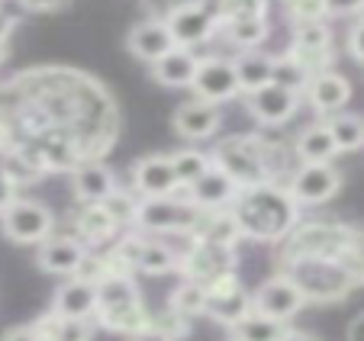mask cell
<instances>
[{"mask_svg":"<svg viewBox=\"0 0 364 341\" xmlns=\"http://www.w3.org/2000/svg\"><path fill=\"white\" fill-rule=\"evenodd\" d=\"M107 212L117 219L119 229H136V210H139V193L136 190H113L110 197L103 200Z\"/></svg>","mask_w":364,"mask_h":341,"instance_id":"8d00e7d4","label":"cell"},{"mask_svg":"<svg viewBox=\"0 0 364 341\" xmlns=\"http://www.w3.org/2000/svg\"><path fill=\"white\" fill-rule=\"evenodd\" d=\"M7 148H14V129H10L7 119H0V155Z\"/></svg>","mask_w":364,"mask_h":341,"instance_id":"681fc988","label":"cell"},{"mask_svg":"<svg viewBox=\"0 0 364 341\" xmlns=\"http://www.w3.org/2000/svg\"><path fill=\"white\" fill-rule=\"evenodd\" d=\"M7 62V39H0V65Z\"/></svg>","mask_w":364,"mask_h":341,"instance_id":"f5cc1de1","label":"cell"},{"mask_svg":"<svg viewBox=\"0 0 364 341\" xmlns=\"http://www.w3.org/2000/svg\"><path fill=\"white\" fill-rule=\"evenodd\" d=\"M348 52H351V58H355V62L364 65V20H358L355 26H351V33H348Z\"/></svg>","mask_w":364,"mask_h":341,"instance_id":"f6af8a7d","label":"cell"},{"mask_svg":"<svg viewBox=\"0 0 364 341\" xmlns=\"http://www.w3.org/2000/svg\"><path fill=\"white\" fill-rule=\"evenodd\" d=\"M187 193H191V200L197 206H203V210H229L232 200L239 197V187L232 184L229 174H223V170L213 164L197 184L187 187Z\"/></svg>","mask_w":364,"mask_h":341,"instance_id":"83f0119b","label":"cell"},{"mask_svg":"<svg viewBox=\"0 0 364 341\" xmlns=\"http://www.w3.org/2000/svg\"><path fill=\"white\" fill-rule=\"evenodd\" d=\"M239 254L235 245H220V242H203V239H191V245L181 251V280H197L203 287L216 283L223 277H232Z\"/></svg>","mask_w":364,"mask_h":341,"instance_id":"ba28073f","label":"cell"},{"mask_svg":"<svg viewBox=\"0 0 364 341\" xmlns=\"http://www.w3.org/2000/svg\"><path fill=\"white\" fill-rule=\"evenodd\" d=\"M203 206H197L187 190L168 193V197H139L136 232L145 235H191L203 219Z\"/></svg>","mask_w":364,"mask_h":341,"instance_id":"52a82bcc","label":"cell"},{"mask_svg":"<svg viewBox=\"0 0 364 341\" xmlns=\"http://www.w3.org/2000/svg\"><path fill=\"white\" fill-rule=\"evenodd\" d=\"M171 164H174V174H178V184L187 190V187H193L206 170L213 168V158L200 148H178L171 151Z\"/></svg>","mask_w":364,"mask_h":341,"instance_id":"836d02e7","label":"cell"},{"mask_svg":"<svg viewBox=\"0 0 364 341\" xmlns=\"http://www.w3.org/2000/svg\"><path fill=\"white\" fill-rule=\"evenodd\" d=\"M361 20H364V10H361Z\"/></svg>","mask_w":364,"mask_h":341,"instance_id":"db71d44e","label":"cell"},{"mask_svg":"<svg viewBox=\"0 0 364 341\" xmlns=\"http://www.w3.org/2000/svg\"><path fill=\"white\" fill-rule=\"evenodd\" d=\"M191 90H193V97H200V100H206V103H216V107L235 100V97H242V87H239V77H235L232 62L216 58V55L200 58L197 77H193Z\"/></svg>","mask_w":364,"mask_h":341,"instance_id":"9a60e30c","label":"cell"},{"mask_svg":"<svg viewBox=\"0 0 364 341\" xmlns=\"http://www.w3.org/2000/svg\"><path fill=\"white\" fill-rule=\"evenodd\" d=\"M165 23L181 48H197L220 29V0H184L165 16Z\"/></svg>","mask_w":364,"mask_h":341,"instance_id":"8fae6325","label":"cell"},{"mask_svg":"<svg viewBox=\"0 0 364 341\" xmlns=\"http://www.w3.org/2000/svg\"><path fill=\"white\" fill-rule=\"evenodd\" d=\"M268 16V0H220V23Z\"/></svg>","mask_w":364,"mask_h":341,"instance_id":"74e56055","label":"cell"},{"mask_svg":"<svg viewBox=\"0 0 364 341\" xmlns=\"http://www.w3.org/2000/svg\"><path fill=\"white\" fill-rule=\"evenodd\" d=\"M306 293L296 287V280L287 274H274L262 283V287L252 293V309L255 313H264L271 319H284L290 322L303 306H306Z\"/></svg>","mask_w":364,"mask_h":341,"instance_id":"7c38bea8","label":"cell"},{"mask_svg":"<svg viewBox=\"0 0 364 341\" xmlns=\"http://www.w3.org/2000/svg\"><path fill=\"white\" fill-rule=\"evenodd\" d=\"M119 232L117 219L107 212L103 203H81V210L71 212V232L77 242H84L87 248H100L110 245L113 235Z\"/></svg>","mask_w":364,"mask_h":341,"instance_id":"44dd1931","label":"cell"},{"mask_svg":"<svg viewBox=\"0 0 364 341\" xmlns=\"http://www.w3.org/2000/svg\"><path fill=\"white\" fill-rule=\"evenodd\" d=\"M277 267L296 280L309 303H342L364 287V248L351 258H294Z\"/></svg>","mask_w":364,"mask_h":341,"instance_id":"277c9868","label":"cell"},{"mask_svg":"<svg viewBox=\"0 0 364 341\" xmlns=\"http://www.w3.org/2000/svg\"><path fill=\"white\" fill-rule=\"evenodd\" d=\"M290 23H313V20H326V0H284Z\"/></svg>","mask_w":364,"mask_h":341,"instance_id":"60d3db41","label":"cell"},{"mask_svg":"<svg viewBox=\"0 0 364 341\" xmlns=\"http://www.w3.org/2000/svg\"><path fill=\"white\" fill-rule=\"evenodd\" d=\"M129 341H174V338H168L165 332H159L155 325H149V328H142V332L129 335Z\"/></svg>","mask_w":364,"mask_h":341,"instance_id":"7dc6e473","label":"cell"},{"mask_svg":"<svg viewBox=\"0 0 364 341\" xmlns=\"http://www.w3.org/2000/svg\"><path fill=\"white\" fill-rule=\"evenodd\" d=\"M151 325L159 328V332H165L168 338H174V341L191 335V319L181 315V313H174L171 306H165L161 313H151Z\"/></svg>","mask_w":364,"mask_h":341,"instance_id":"ab89813d","label":"cell"},{"mask_svg":"<svg viewBox=\"0 0 364 341\" xmlns=\"http://www.w3.org/2000/svg\"><path fill=\"white\" fill-rule=\"evenodd\" d=\"M168 306H171L174 313L187 315V319L206 315V287L197 283V280H181L178 287L171 290V296H168Z\"/></svg>","mask_w":364,"mask_h":341,"instance_id":"d590c367","label":"cell"},{"mask_svg":"<svg viewBox=\"0 0 364 341\" xmlns=\"http://www.w3.org/2000/svg\"><path fill=\"white\" fill-rule=\"evenodd\" d=\"M39 328L48 341H90L94 338V319H75V315H58L48 309L39 315Z\"/></svg>","mask_w":364,"mask_h":341,"instance_id":"4dcf8cb0","label":"cell"},{"mask_svg":"<svg viewBox=\"0 0 364 341\" xmlns=\"http://www.w3.org/2000/svg\"><path fill=\"white\" fill-rule=\"evenodd\" d=\"M4 170H7V178L14 180L16 187L39 184V180L46 178V168H42L26 148H20V145H14V148L4 151Z\"/></svg>","mask_w":364,"mask_h":341,"instance_id":"d6a6232c","label":"cell"},{"mask_svg":"<svg viewBox=\"0 0 364 341\" xmlns=\"http://www.w3.org/2000/svg\"><path fill=\"white\" fill-rule=\"evenodd\" d=\"M197 65H200V58L191 48L174 45L168 55H161L159 62H151V77L161 87H191L193 77H197Z\"/></svg>","mask_w":364,"mask_h":341,"instance_id":"4316f807","label":"cell"},{"mask_svg":"<svg viewBox=\"0 0 364 341\" xmlns=\"http://www.w3.org/2000/svg\"><path fill=\"white\" fill-rule=\"evenodd\" d=\"M58 222L46 203L29 197H16L0 212V232L16 245H42L48 235H55Z\"/></svg>","mask_w":364,"mask_h":341,"instance_id":"9c48e42d","label":"cell"},{"mask_svg":"<svg viewBox=\"0 0 364 341\" xmlns=\"http://www.w3.org/2000/svg\"><path fill=\"white\" fill-rule=\"evenodd\" d=\"M14 200H16V184L7 178V170H4V155H0V212L7 210Z\"/></svg>","mask_w":364,"mask_h":341,"instance_id":"bcb514c9","label":"cell"},{"mask_svg":"<svg viewBox=\"0 0 364 341\" xmlns=\"http://www.w3.org/2000/svg\"><path fill=\"white\" fill-rule=\"evenodd\" d=\"M290 328L284 319H271V315L264 313H248L245 319H239L232 328H229V335L239 341H284L290 335Z\"/></svg>","mask_w":364,"mask_h":341,"instance_id":"f546056e","label":"cell"},{"mask_svg":"<svg viewBox=\"0 0 364 341\" xmlns=\"http://www.w3.org/2000/svg\"><path fill=\"white\" fill-rule=\"evenodd\" d=\"M245 107L262 126H284V123H290L294 113L300 109V90H290L274 81V84H268V87L248 94Z\"/></svg>","mask_w":364,"mask_h":341,"instance_id":"e0dca14e","label":"cell"},{"mask_svg":"<svg viewBox=\"0 0 364 341\" xmlns=\"http://www.w3.org/2000/svg\"><path fill=\"white\" fill-rule=\"evenodd\" d=\"M248 313H252V293L242 287V280L235 274L206 287V315L220 322L223 328H232Z\"/></svg>","mask_w":364,"mask_h":341,"instance_id":"2e32d148","label":"cell"},{"mask_svg":"<svg viewBox=\"0 0 364 341\" xmlns=\"http://www.w3.org/2000/svg\"><path fill=\"white\" fill-rule=\"evenodd\" d=\"M171 126L187 142H203V139H213L216 132H220L223 113L216 103H206V100H200V97H193V100H184L174 109Z\"/></svg>","mask_w":364,"mask_h":341,"instance_id":"ac0fdd59","label":"cell"},{"mask_svg":"<svg viewBox=\"0 0 364 341\" xmlns=\"http://www.w3.org/2000/svg\"><path fill=\"white\" fill-rule=\"evenodd\" d=\"M345 341H364V313H358L355 319L348 322V332H345Z\"/></svg>","mask_w":364,"mask_h":341,"instance_id":"c3c4849f","label":"cell"},{"mask_svg":"<svg viewBox=\"0 0 364 341\" xmlns=\"http://www.w3.org/2000/svg\"><path fill=\"white\" fill-rule=\"evenodd\" d=\"M220 29L226 33L229 45H235L239 52H252V48H262V42L268 39V16H258V20L220 23Z\"/></svg>","mask_w":364,"mask_h":341,"instance_id":"1f68e13d","label":"cell"},{"mask_svg":"<svg viewBox=\"0 0 364 341\" xmlns=\"http://www.w3.org/2000/svg\"><path fill=\"white\" fill-rule=\"evenodd\" d=\"M87 245L77 242L75 235H48L42 245H36V264L39 271L55 274V277H75L77 267H81Z\"/></svg>","mask_w":364,"mask_h":341,"instance_id":"ffe728a7","label":"cell"},{"mask_svg":"<svg viewBox=\"0 0 364 341\" xmlns=\"http://www.w3.org/2000/svg\"><path fill=\"white\" fill-rule=\"evenodd\" d=\"M326 126H329L332 136H336L338 151L364 148V117H355V113H332V117H326Z\"/></svg>","mask_w":364,"mask_h":341,"instance_id":"e575fe53","label":"cell"},{"mask_svg":"<svg viewBox=\"0 0 364 341\" xmlns=\"http://www.w3.org/2000/svg\"><path fill=\"white\" fill-rule=\"evenodd\" d=\"M174 45H178V42H174L171 29H168V23L159 20V16H149V20L136 23V26L129 29V36H126V48L149 65L159 62L161 55H168Z\"/></svg>","mask_w":364,"mask_h":341,"instance_id":"7402d4cb","label":"cell"},{"mask_svg":"<svg viewBox=\"0 0 364 341\" xmlns=\"http://www.w3.org/2000/svg\"><path fill=\"white\" fill-rule=\"evenodd\" d=\"M94 322L117 335H136L151 325V309L142 303L132 271H117L97 283Z\"/></svg>","mask_w":364,"mask_h":341,"instance_id":"8992f818","label":"cell"},{"mask_svg":"<svg viewBox=\"0 0 364 341\" xmlns=\"http://www.w3.org/2000/svg\"><path fill=\"white\" fill-rule=\"evenodd\" d=\"M26 13H62L71 7V0H16Z\"/></svg>","mask_w":364,"mask_h":341,"instance_id":"7bdbcfd3","label":"cell"},{"mask_svg":"<svg viewBox=\"0 0 364 341\" xmlns=\"http://www.w3.org/2000/svg\"><path fill=\"white\" fill-rule=\"evenodd\" d=\"M232 216L239 219L242 235L255 242H268L277 245L284 242L296 225H300V210L303 206L294 200V193L281 184H258L239 190L232 200Z\"/></svg>","mask_w":364,"mask_h":341,"instance_id":"3957f363","label":"cell"},{"mask_svg":"<svg viewBox=\"0 0 364 341\" xmlns=\"http://www.w3.org/2000/svg\"><path fill=\"white\" fill-rule=\"evenodd\" d=\"M110 248L129 271H142L151 277H165V274H174L181 267V251H174L171 245L159 239H149L145 232H132V229L123 239L113 242Z\"/></svg>","mask_w":364,"mask_h":341,"instance_id":"30bf717a","label":"cell"},{"mask_svg":"<svg viewBox=\"0 0 364 341\" xmlns=\"http://www.w3.org/2000/svg\"><path fill=\"white\" fill-rule=\"evenodd\" d=\"M306 100L309 107L316 109V113H323V117H332V113H342L345 103L351 100V84L345 75H338V71H319V75L309 77L306 84Z\"/></svg>","mask_w":364,"mask_h":341,"instance_id":"603a6c76","label":"cell"},{"mask_svg":"<svg viewBox=\"0 0 364 341\" xmlns=\"http://www.w3.org/2000/svg\"><path fill=\"white\" fill-rule=\"evenodd\" d=\"M309 77H313V75H309V71L303 68V65L296 62L290 52L277 58V68H274V81L277 84H284V87L300 90V94H303V90H306V84H309Z\"/></svg>","mask_w":364,"mask_h":341,"instance_id":"f35d334b","label":"cell"},{"mask_svg":"<svg viewBox=\"0 0 364 341\" xmlns=\"http://www.w3.org/2000/svg\"><path fill=\"white\" fill-rule=\"evenodd\" d=\"M14 26H16V16H10L7 10H0V39H10Z\"/></svg>","mask_w":364,"mask_h":341,"instance_id":"f907efd6","label":"cell"},{"mask_svg":"<svg viewBox=\"0 0 364 341\" xmlns=\"http://www.w3.org/2000/svg\"><path fill=\"white\" fill-rule=\"evenodd\" d=\"M132 190L139 197H168L184 187L178 184L171 155H145L132 164Z\"/></svg>","mask_w":364,"mask_h":341,"instance_id":"d6986e66","label":"cell"},{"mask_svg":"<svg viewBox=\"0 0 364 341\" xmlns=\"http://www.w3.org/2000/svg\"><path fill=\"white\" fill-rule=\"evenodd\" d=\"M284 341H316L313 335H306V332H296V328H290V335Z\"/></svg>","mask_w":364,"mask_h":341,"instance_id":"816d5d0a","label":"cell"},{"mask_svg":"<svg viewBox=\"0 0 364 341\" xmlns=\"http://www.w3.org/2000/svg\"><path fill=\"white\" fill-rule=\"evenodd\" d=\"M52 313L58 315H75V319H94L97 315V283L81 277H68L58 287L55 300H52Z\"/></svg>","mask_w":364,"mask_h":341,"instance_id":"d4e9b609","label":"cell"},{"mask_svg":"<svg viewBox=\"0 0 364 341\" xmlns=\"http://www.w3.org/2000/svg\"><path fill=\"white\" fill-rule=\"evenodd\" d=\"M290 55H294V58L309 71V75L329 71L332 58H336L329 23H326V20L296 23V26H294V45H290Z\"/></svg>","mask_w":364,"mask_h":341,"instance_id":"4fadbf2b","label":"cell"},{"mask_svg":"<svg viewBox=\"0 0 364 341\" xmlns=\"http://www.w3.org/2000/svg\"><path fill=\"white\" fill-rule=\"evenodd\" d=\"M364 0H326V13L329 16H361Z\"/></svg>","mask_w":364,"mask_h":341,"instance_id":"ee69618b","label":"cell"},{"mask_svg":"<svg viewBox=\"0 0 364 341\" xmlns=\"http://www.w3.org/2000/svg\"><path fill=\"white\" fill-rule=\"evenodd\" d=\"M294 151H296V158H300V164H326L338 155V142L323 119V123H309L306 129H300V136H296V142H294Z\"/></svg>","mask_w":364,"mask_h":341,"instance_id":"f1b7e54d","label":"cell"},{"mask_svg":"<svg viewBox=\"0 0 364 341\" xmlns=\"http://www.w3.org/2000/svg\"><path fill=\"white\" fill-rule=\"evenodd\" d=\"M0 341H48L46 332L39 328V322H26V325H14L0 335Z\"/></svg>","mask_w":364,"mask_h":341,"instance_id":"b9f144b4","label":"cell"},{"mask_svg":"<svg viewBox=\"0 0 364 341\" xmlns=\"http://www.w3.org/2000/svg\"><path fill=\"white\" fill-rule=\"evenodd\" d=\"M71 187H75V197L77 203H103L117 190V178L113 170L100 161H84L71 170Z\"/></svg>","mask_w":364,"mask_h":341,"instance_id":"cb8c5ba5","label":"cell"},{"mask_svg":"<svg viewBox=\"0 0 364 341\" xmlns=\"http://www.w3.org/2000/svg\"><path fill=\"white\" fill-rule=\"evenodd\" d=\"M342 187V174L336 170V164H300L294 170V178L287 180V190L294 193V200L300 206H323Z\"/></svg>","mask_w":364,"mask_h":341,"instance_id":"5bb4252c","label":"cell"},{"mask_svg":"<svg viewBox=\"0 0 364 341\" xmlns=\"http://www.w3.org/2000/svg\"><path fill=\"white\" fill-rule=\"evenodd\" d=\"M0 119L46 174H71L100 161L119 139V107L110 87L68 65H36L0 87Z\"/></svg>","mask_w":364,"mask_h":341,"instance_id":"6da1fadb","label":"cell"},{"mask_svg":"<svg viewBox=\"0 0 364 341\" xmlns=\"http://www.w3.org/2000/svg\"><path fill=\"white\" fill-rule=\"evenodd\" d=\"M232 68H235V77H239L242 97H248V94H255V90H262V87H268V84H274L277 58H271V55L262 52V48H252V52H239V55H235Z\"/></svg>","mask_w":364,"mask_h":341,"instance_id":"484cf974","label":"cell"},{"mask_svg":"<svg viewBox=\"0 0 364 341\" xmlns=\"http://www.w3.org/2000/svg\"><path fill=\"white\" fill-rule=\"evenodd\" d=\"M229 341H239V338H229Z\"/></svg>","mask_w":364,"mask_h":341,"instance_id":"11a10c76","label":"cell"},{"mask_svg":"<svg viewBox=\"0 0 364 341\" xmlns=\"http://www.w3.org/2000/svg\"><path fill=\"white\" fill-rule=\"evenodd\" d=\"M213 164L232 178L239 190L258 184H281V178H294V170L300 168L296 151H287L281 142L264 136H226L216 142L210 151Z\"/></svg>","mask_w":364,"mask_h":341,"instance_id":"7a4b0ae2","label":"cell"},{"mask_svg":"<svg viewBox=\"0 0 364 341\" xmlns=\"http://www.w3.org/2000/svg\"><path fill=\"white\" fill-rule=\"evenodd\" d=\"M361 248L364 235L355 225L316 219V222H300L287 239L277 242L274 261L284 264L294 258H351V254H361Z\"/></svg>","mask_w":364,"mask_h":341,"instance_id":"5b68a950","label":"cell"}]
</instances>
